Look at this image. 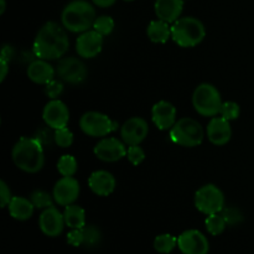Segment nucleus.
<instances>
[{"mask_svg": "<svg viewBox=\"0 0 254 254\" xmlns=\"http://www.w3.org/2000/svg\"><path fill=\"white\" fill-rule=\"evenodd\" d=\"M69 47L66 30L57 22L49 21L39 30L34 41L35 56L41 60H57L64 56Z\"/></svg>", "mask_w": 254, "mask_h": 254, "instance_id": "obj_1", "label": "nucleus"}, {"mask_svg": "<svg viewBox=\"0 0 254 254\" xmlns=\"http://www.w3.org/2000/svg\"><path fill=\"white\" fill-rule=\"evenodd\" d=\"M11 156L15 165L25 173L35 174L44 168V148L36 138H20L12 148Z\"/></svg>", "mask_w": 254, "mask_h": 254, "instance_id": "obj_2", "label": "nucleus"}, {"mask_svg": "<svg viewBox=\"0 0 254 254\" xmlns=\"http://www.w3.org/2000/svg\"><path fill=\"white\" fill-rule=\"evenodd\" d=\"M96 10L86 0H74L64 6L61 14L62 26L71 32H84L93 27Z\"/></svg>", "mask_w": 254, "mask_h": 254, "instance_id": "obj_3", "label": "nucleus"}, {"mask_svg": "<svg viewBox=\"0 0 254 254\" xmlns=\"http://www.w3.org/2000/svg\"><path fill=\"white\" fill-rule=\"evenodd\" d=\"M202 22L192 16L180 17L171 26V39L181 47H193L205 39Z\"/></svg>", "mask_w": 254, "mask_h": 254, "instance_id": "obj_4", "label": "nucleus"}, {"mask_svg": "<svg viewBox=\"0 0 254 254\" xmlns=\"http://www.w3.org/2000/svg\"><path fill=\"white\" fill-rule=\"evenodd\" d=\"M222 103L218 89L210 83L200 84L192 94L193 108L202 117H216L220 114Z\"/></svg>", "mask_w": 254, "mask_h": 254, "instance_id": "obj_5", "label": "nucleus"}, {"mask_svg": "<svg viewBox=\"0 0 254 254\" xmlns=\"http://www.w3.org/2000/svg\"><path fill=\"white\" fill-rule=\"evenodd\" d=\"M170 138L174 143L186 148L198 146L203 140V129L192 118H181L170 129Z\"/></svg>", "mask_w": 254, "mask_h": 254, "instance_id": "obj_6", "label": "nucleus"}, {"mask_svg": "<svg viewBox=\"0 0 254 254\" xmlns=\"http://www.w3.org/2000/svg\"><path fill=\"white\" fill-rule=\"evenodd\" d=\"M195 206L205 215H215L222 212L225 206V195L213 184L202 186L195 193Z\"/></svg>", "mask_w": 254, "mask_h": 254, "instance_id": "obj_7", "label": "nucleus"}, {"mask_svg": "<svg viewBox=\"0 0 254 254\" xmlns=\"http://www.w3.org/2000/svg\"><path fill=\"white\" fill-rule=\"evenodd\" d=\"M81 130L89 136H106L117 129V124L107 114L87 112L79 119Z\"/></svg>", "mask_w": 254, "mask_h": 254, "instance_id": "obj_8", "label": "nucleus"}, {"mask_svg": "<svg viewBox=\"0 0 254 254\" xmlns=\"http://www.w3.org/2000/svg\"><path fill=\"white\" fill-rule=\"evenodd\" d=\"M56 74L60 79L69 84L83 83L88 76L87 66L77 57H64L60 60L56 67Z\"/></svg>", "mask_w": 254, "mask_h": 254, "instance_id": "obj_9", "label": "nucleus"}, {"mask_svg": "<svg viewBox=\"0 0 254 254\" xmlns=\"http://www.w3.org/2000/svg\"><path fill=\"white\" fill-rule=\"evenodd\" d=\"M79 191V183L73 176H64L55 184L52 196L57 205L66 207L78 198Z\"/></svg>", "mask_w": 254, "mask_h": 254, "instance_id": "obj_10", "label": "nucleus"}, {"mask_svg": "<svg viewBox=\"0 0 254 254\" xmlns=\"http://www.w3.org/2000/svg\"><path fill=\"white\" fill-rule=\"evenodd\" d=\"M178 246L184 254H207L210 251L207 238L197 230H189L181 233L178 238Z\"/></svg>", "mask_w": 254, "mask_h": 254, "instance_id": "obj_11", "label": "nucleus"}, {"mask_svg": "<svg viewBox=\"0 0 254 254\" xmlns=\"http://www.w3.org/2000/svg\"><path fill=\"white\" fill-rule=\"evenodd\" d=\"M94 155L106 163H114L127 156L126 143L117 138H104L94 146Z\"/></svg>", "mask_w": 254, "mask_h": 254, "instance_id": "obj_12", "label": "nucleus"}, {"mask_svg": "<svg viewBox=\"0 0 254 254\" xmlns=\"http://www.w3.org/2000/svg\"><path fill=\"white\" fill-rule=\"evenodd\" d=\"M149 134V126L145 119L133 117L122 126L121 136L127 145H139Z\"/></svg>", "mask_w": 254, "mask_h": 254, "instance_id": "obj_13", "label": "nucleus"}, {"mask_svg": "<svg viewBox=\"0 0 254 254\" xmlns=\"http://www.w3.org/2000/svg\"><path fill=\"white\" fill-rule=\"evenodd\" d=\"M42 118L47 126L56 130L67 127L69 121V111L62 101L52 99L45 106Z\"/></svg>", "mask_w": 254, "mask_h": 254, "instance_id": "obj_14", "label": "nucleus"}, {"mask_svg": "<svg viewBox=\"0 0 254 254\" xmlns=\"http://www.w3.org/2000/svg\"><path fill=\"white\" fill-rule=\"evenodd\" d=\"M103 35L97 32L96 30L84 31L77 37L76 51L83 59H93L103 47Z\"/></svg>", "mask_w": 254, "mask_h": 254, "instance_id": "obj_15", "label": "nucleus"}, {"mask_svg": "<svg viewBox=\"0 0 254 254\" xmlns=\"http://www.w3.org/2000/svg\"><path fill=\"white\" fill-rule=\"evenodd\" d=\"M39 225L44 235L49 237H57L62 233L66 222H64V213L60 212L55 206H51L42 211L39 218Z\"/></svg>", "mask_w": 254, "mask_h": 254, "instance_id": "obj_16", "label": "nucleus"}, {"mask_svg": "<svg viewBox=\"0 0 254 254\" xmlns=\"http://www.w3.org/2000/svg\"><path fill=\"white\" fill-rule=\"evenodd\" d=\"M153 123L160 130H169L176 123V108L168 101H160L151 109Z\"/></svg>", "mask_w": 254, "mask_h": 254, "instance_id": "obj_17", "label": "nucleus"}, {"mask_svg": "<svg viewBox=\"0 0 254 254\" xmlns=\"http://www.w3.org/2000/svg\"><path fill=\"white\" fill-rule=\"evenodd\" d=\"M207 136L213 145L221 146L227 144L232 136L230 121L223 117H212L207 126Z\"/></svg>", "mask_w": 254, "mask_h": 254, "instance_id": "obj_18", "label": "nucleus"}, {"mask_svg": "<svg viewBox=\"0 0 254 254\" xmlns=\"http://www.w3.org/2000/svg\"><path fill=\"white\" fill-rule=\"evenodd\" d=\"M88 186L96 195L109 196L116 189V179L106 170L94 171L89 176Z\"/></svg>", "mask_w": 254, "mask_h": 254, "instance_id": "obj_19", "label": "nucleus"}, {"mask_svg": "<svg viewBox=\"0 0 254 254\" xmlns=\"http://www.w3.org/2000/svg\"><path fill=\"white\" fill-rule=\"evenodd\" d=\"M56 69L46 61V60H36L31 62L27 67V77L34 83L47 84L54 79Z\"/></svg>", "mask_w": 254, "mask_h": 254, "instance_id": "obj_20", "label": "nucleus"}, {"mask_svg": "<svg viewBox=\"0 0 254 254\" xmlns=\"http://www.w3.org/2000/svg\"><path fill=\"white\" fill-rule=\"evenodd\" d=\"M155 14L163 21L175 22L184 10V0H156Z\"/></svg>", "mask_w": 254, "mask_h": 254, "instance_id": "obj_21", "label": "nucleus"}, {"mask_svg": "<svg viewBox=\"0 0 254 254\" xmlns=\"http://www.w3.org/2000/svg\"><path fill=\"white\" fill-rule=\"evenodd\" d=\"M10 216L17 221H26L32 216L35 210L34 203L30 198L21 197V196H14L7 205Z\"/></svg>", "mask_w": 254, "mask_h": 254, "instance_id": "obj_22", "label": "nucleus"}, {"mask_svg": "<svg viewBox=\"0 0 254 254\" xmlns=\"http://www.w3.org/2000/svg\"><path fill=\"white\" fill-rule=\"evenodd\" d=\"M146 34L150 41L155 44H165L171 37V27L169 26V22L163 20H154L149 24L146 29Z\"/></svg>", "mask_w": 254, "mask_h": 254, "instance_id": "obj_23", "label": "nucleus"}, {"mask_svg": "<svg viewBox=\"0 0 254 254\" xmlns=\"http://www.w3.org/2000/svg\"><path fill=\"white\" fill-rule=\"evenodd\" d=\"M64 222L72 230L76 228H84L86 226V212L83 208L78 205H68L66 206L64 212Z\"/></svg>", "mask_w": 254, "mask_h": 254, "instance_id": "obj_24", "label": "nucleus"}, {"mask_svg": "<svg viewBox=\"0 0 254 254\" xmlns=\"http://www.w3.org/2000/svg\"><path fill=\"white\" fill-rule=\"evenodd\" d=\"M176 246H178V238H175L171 235H160L154 241L155 251L163 254L171 253Z\"/></svg>", "mask_w": 254, "mask_h": 254, "instance_id": "obj_25", "label": "nucleus"}, {"mask_svg": "<svg viewBox=\"0 0 254 254\" xmlns=\"http://www.w3.org/2000/svg\"><path fill=\"white\" fill-rule=\"evenodd\" d=\"M206 228L208 232L212 236H218L225 231L227 222L223 218L222 215L220 213H215V215H210L206 218Z\"/></svg>", "mask_w": 254, "mask_h": 254, "instance_id": "obj_26", "label": "nucleus"}, {"mask_svg": "<svg viewBox=\"0 0 254 254\" xmlns=\"http://www.w3.org/2000/svg\"><path fill=\"white\" fill-rule=\"evenodd\" d=\"M57 170L62 176H73L77 171V160L72 155H64L57 163Z\"/></svg>", "mask_w": 254, "mask_h": 254, "instance_id": "obj_27", "label": "nucleus"}, {"mask_svg": "<svg viewBox=\"0 0 254 254\" xmlns=\"http://www.w3.org/2000/svg\"><path fill=\"white\" fill-rule=\"evenodd\" d=\"M93 30H96L97 32H99L103 36H108L114 30V20L111 16H107V15L97 17L93 24Z\"/></svg>", "mask_w": 254, "mask_h": 254, "instance_id": "obj_28", "label": "nucleus"}, {"mask_svg": "<svg viewBox=\"0 0 254 254\" xmlns=\"http://www.w3.org/2000/svg\"><path fill=\"white\" fill-rule=\"evenodd\" d=\"M30 200L36 208H47L52 206V198L46 191L36 190L31 193Z\"/></svg>", "mask_w": 254, "mask_h": 254, "instance_id": "obj_29", "label": "nucleus"}, {"mask_svg": "<svg viewBox=\"0 0 254 254\" xmlns=\"http://www.w3.org/2000/svg\"><path fill=\"white\" fill-rule=\"evenodd\" d=\"M55 141L61 148H68L73 144V133L67 127L55 130Z\"/></svg>", "mask_w": 254, "mask_h": 254, "instance_id": "obj_30", "label": "nucleus"}, {"mask_svg": "<svg viewBox=\"0 0 254 254\" xmlns=\"http://www.w3.org/2000/svg\"><path fill=\"white\" fill-rule=\"evenodd\" d=\"M241 113V108L236 102H223L222 107H221L220 114L221 117H223L227 121H235L240 117Z\"/></svg>", "mask_w": 254, "mask_h": 254, "instance_id": "obj_31", "label": "nucleus"}, {"mask_svg": "<svg viewBox=\"0 0 254 254\" xmlns=\"http://www.w3.org/2000/svg\"><path fill=\"white\" fill-rule=\"evenodd\" d=\"M127 158L133 165L136 166L143 163L145 159V153L139 145H129V148L127 149Z\"/></svg>", "mask_w": 254, "mask_h": 254, "instance_id": "obj_32", "label": "nucleus"}, {"mask_svg": "<svg viewBox=\"0 0 254 254\" xmlns=\"http://www.w3.org/2000/svg\"><path fill=\"white\" fill-rule=\"evenodd\" d=\"M84 245L86 246H94L99 242L101 240V232L97 230L94 226H89V227H84Z\"/></svg>", "mask_w": 254, "mask_h": 254, "instance_id": "obj_33", "label": "nucleus"}, {"mask_svg": "<svg viewBox=\"0 0 254 254\" xmlns=\"http://www.w3.org/2000/svg\"><path fill=\"white\" fill-rule=\"evenodd\" d=\"M45 86H46L45 87V93L52 99H56L64 92V84L59 81H55V79H52L50 83L45 84Z\"/></svg>", "mask_w": 254, "mask_h": 254, "instance_id": "obj_34", "label": "nucleus"}, {"mask_svg": "<svg viewBox=\"0 0 254 254\" xmlns=\"http://www.w3.org/2000/svg\"><path fill=\"white\" fill-rule=\"evenodd\" d=\"M221 215L223 216V218L226 220L227 225H237V223L242 222L243 220L240 211L236 210V208H226V210H222V213H221Z\"/></svg>", "mask_w": 254, "mask_h": 254, "instance_id": "obj_35", "label": "nucleus"}, {"mask_svg": "<svg viewBox=\"0 0 254 254\" xmlns=\"http://www.w3.org/2000/svg\"><path fill=\"white\" fill-rule=\"evenodd\" d=\"M67 242L73 247H79L81 245H84V231L83 228H76L72 230L67 235Z\"/></svg>", "mask_w": 254, "mask_h": 254, "instance_id": "obj_36", "label": "nucleus"}, {"mask_svg": "<svg viewBox=\"0 0 254 254\" xmlns=\"http://www.w3.org/2000/svg\"><path fill=\"white\" fill-rule=\"evenodd\" d=\"M11 191L4 180L0 181V205L1 207H6L11 201Z\"/></svg>", "mask_w": 254, "mask_h": 254, "instance_id": "obj_37", "label": "nucleus"}, {"mask_svg": "<svg viewBox=\"0 0 254 254\" xmlns=\"http://www.w3.org/2000/svg\"><path fill=\"white\" fill-rule=\"evenodd\" d=\"M0 62H1V74H0V81H4L6 77L7 71H9V60L6 57L1 56L0 57Z\"/></svg>", "mask_w": 254, "mask_h": 254, "instance_id": "obj_38", "label": "nucleus"}, {"mask_svg": "<svg viewBox=\"0 0 254 254\" xmlns=\"http://www.w3.org/2000/svg\"><path fill=\"white\" fill-rule=\"evenodd\" d=\"M92 1L99 7H109L116 2V0H92Z\"/></svg>", "mask_w": 254, "mask_h": 254, "instance_id": "obj_39", "label": "nucleus"}, {"mask_svg": "<svg viewBox=\"0 0 254 254\" xmlns=\"http://www.w3.org/2000/svg\"><path fill=\"white\" fill-rule=\"evenodd\" d=\"M0 14H4L5 7H6V4H5V0H0Z\"/></svg>", "mask_w": 254, "mask_h": 254, "instance_id": "obj_40", "label": "nucleus"}, {"mask_svg": "<svg viewBox=\"0 0 254 254\" xmlns=\"http://www.w3.org/2000/svg\"><path fill=\"white\" fill-rule=\"evenodd\" d=\"M124 1H133V0H124Z\"/></svg>", "mask_w": 254, "mask_h": 254, "instance_id": "obj_41", "label": "nucleus"}]
</instances>
